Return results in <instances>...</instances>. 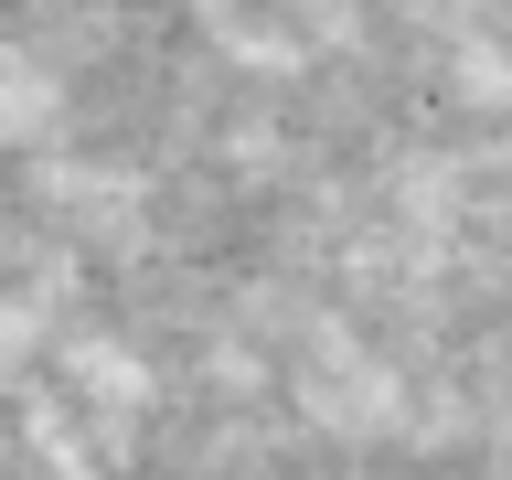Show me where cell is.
Listing matches in <instances>:
<instances>
[{"instance_id": "6da1fadb", "label": "cell", "mask_w": 512, "mask_h": 480, "mask_svg": "<svg viewBox=\"0 0 512 480\" xmlns=\"http://www.w3.org/2000/svg\"><path fill=\"white\" fill-rule=\"evenodd\" d=\"M64 128V75L32 43H0V150H32Z\"/></svg>"}, {"instance_id": "7a4b0ae2", "label": "cell", "mask_w": 512, "mask_h": 480, "mask_svg": "<svg viewBox=\"0 0 512 480\" xmlns=\"http://www.w3.org/2000/svg\"><path fill=\"white\" fill-rule=\"evenodd\" d=\"M64 374H75V395H107V406H139L150 395V363H128L107 331H75L64 342Z\"/></svg>"}, {"instance_id": "3957f363", "label": "cell", "mask_w": 512, "mask_h": 480, "mask_svg": "<svg viewBox=\"0 0 512 480\" xmlns=\"http://www.w3.org/2000/svg\"><path fill=\"white\" fill-rule=\"evenodd\" d=\"M32 342H43V320H32V299H0V384L32 363Z\"/></svg>"}, {"instance_id": "277c9868", "label": "cell", "mask_w": 512, "mask_h": 480, "mask_svg": "<svg viewBox=\"0 0 512 480\" xmlns=\"http://www.w3.org/2000/svg\"><path fill=\"white\" fill-rule=\"evenodd\" d=\"M459 75H470L459 96H480V107H502V96H512V64L491 54V43H480V54H459Z\"/></svg>"}]
</instances>
